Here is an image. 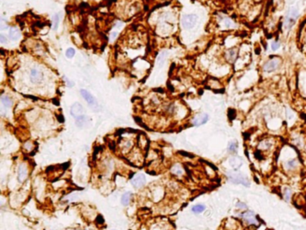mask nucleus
<instances>
[{"mask_svg":"<svg viewBox=\"0 0 306 230\" xmlns=\"http://www.w3.org/2000/svg\"><path fill=\"white\" fill-rule=\"evenodd\" d=\"M131 199H132V193L130 192H127L125 193L122 194L121 197V203L124 206H127L129 204V203L131 202Z\"/></svg>","mask_w":306,"mask_h":230,"instance_id":"obj_15","label":"nucleus"},{"mask_svg":"<svg viewBox=\"0 0 306 230\" xmlns=\"http://www.w3.org/2000/svg\"><path fill=\"white\" fill-rule=\"evenodd\" d=\"M279 47H280V43H279L278 41H274V42H272V44H271V49H272L273 50H276V49H279Z\"/></svg>","mask_w":306,"mask_h":230,"instance_id":"obj_27","label":"nucleus"},{"mask_svg":"<svg viewBox=\"0 0 306 230\" xmlns=\"http://www.w3.org/2000/svg\"><path fill=\"white\" fill-rule=\"evenodd\" d=\"M131 184H132V185L137 189H139V188L143 187V186L144 185V184H145V177H144V175L139 174V175L136 176L133 178Z\"/></svg>","mask_w":306,"mask_h":230,"instance_id":"obj_10","label":"nucleus"},{"mask_svg":"<svg viewBox=\"0 0 306 230\" xmlns=\"http://www.w3.org/2000/svg\"><path fill=\"white\" fill-rule=\"evenodd\" d=\"M59 14H56L54 16V26H53L54 30H57V26H59Z\"/></svg>","mask_w":306,"mask_h":230,"instance_id":"obj_24","label":"nucleus"},{"mask_svg":"<svg viewBox=\"0 0 306 230\" xmlns=\"http://www.w3.org/2000/svg\"><path fill=\"white\" fill-rule=\"evenodd\" d=\"M229 164H230V166H231L232 168L236 170V169L240 168V167L242 166L243 161H242V158H240V157H238V156H232V158H230Z\"/></svg>","mask_w":306,"mask_h":230,"instance_id":"obj_11","label":"nucleus"},{"mask_svg":"<svg viewBox=\"0 0 306 230\" xmlns=\"http://www.w3.org/2000/svg\"><path fill=\"white\" fill-rule=\"evenodd\" d=\"M76 125L78 126V127H84L85 124H86V123H87V117H85V116H84V115H83V116H81V117H77V118H76Z\"/></svg>","mask_w":306,"mask_h":230,"instance_id":"obj_19","label":"nucleus"},{"mask_svg":"<svg viewBox=\"0 0 306 230\" xmlns=\"http://www.w3.org/2000/svg\"><path fill=\"white\" fill-rule=\"evenodd\" d=\"M75 54H76V51H75L74 49H72V48L67 49V51H66V56H67V58H72V57L75 56Z\"/></svg>","mask_w":306,"mask_h":230,"instance_id":"obj_23","label":"nucleus"},{"mask_svg":"<svg viewBox=\"0 0 306 230\" xmlns=\"http://www.w3.org/2000/svg\"><path fill=\"white\" fill-rule=\"evenodd\" d=\"M28 177V166L25 163H21L18 167L17 179L19 183H23Z\"/></svg>","mask_w":306,"mask_h":230,"instance_id":"obj_5","label":"nucleus"},{"mask_svg":"<svg viewBox=\"0 0 306 230\" xmlns=\"http://www.w3.org/2000/svg\"><path fill=\"white\" fill-rule=\"evenodd\" d=\"M1 101H2L3 105H4L6 108H11L12 105H13L12 100H11V98H10L8 96H2Z\"/></svg>","mask_w":306,"mask_h":230,"instance_id":"obj_21","label":"nucleus"},{"mask_svg":"<svg viewBox=\"0 0 306 230\" xmlns=\"http://www.w3.org/2000/svg\"><path fill=\"white\" fill-rule=\"evenodd\" d=\"M299 15V13H298V10L295 7H292L290 9V17H292L294 19H296Z\"/></svg>","mask_w":306,"mask_h":230,"instance_id":"obj_22","label":"nucleus"},{"mask_svg":"<svg viewBox=\"0 0 306 230\" xmlns=\"http://www.w3.org/2000/svg\"><path fill=\"white\" fill-rule=\"evenodd\" d=\"M273 145V143L270 140H264L260 141V143L259 144V150L260 151H268L269 150Z\"/></svg>","mask_w":306,"mask_h":230,"instance_id":"obj_13","label":"nucleus"},{"mask_svg":"<svg viewBox=\"0 0 306 230\" xmlns=\"http://www.w3.org/2000/svg\"><path fill=\"white\" fill-rule=\"evenodd\" d=\"M205 210H206V206L204 204H196L191 208L192 212L195 214H200L205 211Z\"/></svg>","mask_w":306,"mask_h":230,"instance_id":"obj_17","label":"nucleus"},{"mask_svg":"<svg viewBox=\"0 0 306 230\" xmlns=\"http://www.w3.org/2000/svg\"><path fill=\"white\" fill-rule=\"evenodd\" d=\"M21 36V33H20V31L18 30L17 28H14V27H12L10 29L9 31V38L13 40H16L20 38Z\"/></svg>","mask_w":306,"mask_h":230,"instance_id":"obj_14","label":"nucleus"},{"mask_svg":"<svg viewBox=\"0 0 306 230\" xmlns=\"http://www.w3.org/2000/svg\"><path fill=\"white\" fill-rule=\"evenodd\" d=\"M227 149H228V151H229L230 152L235 153V152L237 151V150H238V142H237L236 141H230L229 144H228Z\"/></svg>","mask_w":306,"mask_h":230,"instance_id":"obj_20","label":"nucleus"},{"mask_svg":"<svg viewBox=\"0 0 306 230\" xmlns=\"http://www.w3.org/2000/svg\"><path fill=\"white\" fill-rule=\"evenodd\" d=\"M171 174H173L174 176L181 177V176L184 175V168H183V167L181 164L176 163V164H174L171 167Z\"/></svg>","mask_w":306,"mask_h":230,"instance_id":"obj_12","label":"nucleus"},{"mask_svg":"<svg viewBox=\"0 0 306 230\" xmlns=\"http://www.w3.org/2000/svg\"><path fill=\"white\" fill-rule=\"evenodd\" d=\"M198 23V16L196 14H186L181 19L182 26L186 29L193 28Z\"/></svg>","mask_w":306,"mask_h":230,"instance_id":"obj_4","label":"nucleus"},{"mask_svg":"<svg viewBox=\"0 0 306 230\" xmlns=\"http://www.w3.org/2000/svg\"><path fill=\"white\" fill-rule=\"evenodd\" d=\"M30 79L32 82L33 83H39L43 80V74L42 72L38 69H32L30 74Z\"/></svg>","mask_w":306,"mask_h":230,"instance_id":"obj_9","label":"nucleus"},{"mask_svg":"<svg viewBox=\"0 0 306 230\" xmlns=\"http://www.w3.org/2000/svg\"><path fill=\"white\" fill-rule=\"evenodd\" d=\"M236 207H237L239 210H247V209H248L247 205H246L245 203H241V202H238V203H236Z\"/></svg>","mask_w":306,"mask_h":230,"instance_id":"obj_25","label":"nucleus"},{"mask_svg":"<svg viewBox=\"0 0 306 230\" xmlns=\"http://www.w3.org/2000/svg\"><path fill=\"white\" fill-rule=\"evenodd\" d=\"M229 55H230V57H231V60L232 61V60H234L235 58H236V56H237V51L234 49H232V50H230L229 51Z\"/></svg>","mask_w":306,"mask_h":230,"instance_id":"obj_26","label":"nucleus"},{"mask_svg":"<svg viewBox=\"0 0 306 230\" xmlns=\"http://www.w3.org/2000/svg\"><path fill=\"white\" fill-rule=\"evenodd\" d=\"M113 230H114V229H113Z\"/></svg>","mask_w":306,"mask_h":230,"instance_id":"obj_31","label":"nucleus"},{"mask_svg":"<svg viewBox=\"0 0 306 230\" xmlns=\"http://www.w3.org/2000/svg\"><path fill=\"white\" fill-rule=\"evenodd\" d=\"M291 197H292V190L289 187H285L283 189V198L285 199V202H290Z\"/></svg>","mask_w":306,"mask_h":230,"instance_id":"obj_18","label":"nucleus"},{"mask_svg":"<svg viewBox=\"0 0 306 230\" xmlns=\"http://www.w3.org/2000/svg\"><path fill=\"white\" fill-rule=\"evenodd\" d=\"M209 120V116L207 113H202L199 114L198 116H196L193 120H192V124L195 126H200L205 124L206 123H208V121Z\"/></svg>","mask_w":306,"mask_h":230,"instance_id":"obj_6","label":"nucleus"},{"mask_svg":"<svg viewBox=\"0 0 306 230\" xmlns=\"http://www.w3.org/2000/svg\"><path fill=\"white\" fill-rule=\"evenodd\" d=\"M228 179L234 184H242L244 186H250V179L239 172H228Z\"/></svg>","mask_w":306,"mask_h":230,"instance_id":"obj_2","label":"nucleus"},{"mask_svg":"<svg viewBox=\"0 0 306 230\" xmlns=\"http://www.w3.org/2000/svg\"><path fill=\"white\" fill-rule=\"evenodd\" d=\"M70 114H71V116L74 117L75 118H77V117L83 116V114H84V107L80 103H78V102L74 103L70 108Z\"/></svg>","mask_w":306,"mask_h":230,"instance_id":"obj_7","label":"nucleus"},{"mask_svg":"<svg viewBox=\"0 0 306 230\" xmlns=\"http://www.w3.org/2000/svg\"><path fill=\"white\" fill-rule=\"evenodd\" d=\"M279 64H280L279 58H276L275 57V58L270 59L268 63L265 64V65L263 66V70L265 72H268V73H270V72H273L278 68Z\"/></svg>","mask_w":306,"mask_h":230,"instance_id":"obj_8","label":"nucleus"},{"mask_svg":"<svg viewBox=\"0 0 306 230\" xmlns=\"http://www.w3.org/2000/svg\"><path fill=\"white\" fill-rule=\"evenodd\" d=\"M238 217L249 226H259V220L257 217V215L252 210H245L243 212H241L238 215Z\"/></svg>","mask_w":306,"mask_h":230,"instance_id":"obj_1","label":"nucleus"},{"mask_svg":"<svg viewBox=\"0 0 306 230\" xmlns=\"http://www.w3.org/2000/svg\"><path fill=\"white\" fill-rule=\"evenodd\" d=\"M80 92H81V95L83 96V98L85 99V101L89 104V106H90L93 109H94L95 111H98V109H99V104H98V102H97V100L95 99V98H94L88 91H86V90L82 89Z\"/></svg>","mask_w":306,"mask_h":230,"instance_id":"obj_3","label":"nucleus"},{"mask_svg":"<svg viewBox=\"0 0 306 230\" xmlns=\"http://www.w3.org/2000/svg\"><path fill=\"white\" fill-rule=\"evenodd\" d=\"M298 166V161L297 160L295 159H292V160H289L286 161L285 163V167L289 170H294Z\"/></svg>","mask_w":306,"mask_h":230,"instance_id":"obj_16","label":"nucleus"},{"mask_svg":"<svg viewBox=\"0 0 306 230\" xmlns=\"http://www.w3.org/2000/svg\"><path fill=\"white\" fill-rule=\"evenodd\" d=\"M23 147L28 151H32V149H33V144H32V142L31 141H26L25 143H24V145H23Z\"/></svg>","mask_w":306,"mask_h":230,"instance_id":"obj_28","label":"nucleus"},{"mask_svg":"<svg viewBox=\"0 0 306 230\" xmlns=\"http://www.w3.org/2000/svg\"><path fill=\"white\" fill-rule=\"evenodd\" d=\"M65 80H66V82H67V86H68V87H73V86H74V82H70L67 77H65Z\"/></svg>","mask_w":306,"mask_h":230,"instance_id":"obj_30","label":"nucleus"},{"mask_svg":"<svg viewBox=\"0 0 306 230\" xmlns=\"http://www.w3.org/2000/svg\"><path fill=\"white\" fill-rule=\"evenodd\" d=\"M96 222L98 224H103L104 223V219H103V218L101 216H98L97 219H96Z\"/></svg>","mask_w":306,"mask_h":230,"instance_id":"obj_29","label":"nucleus"}]
</instances>
